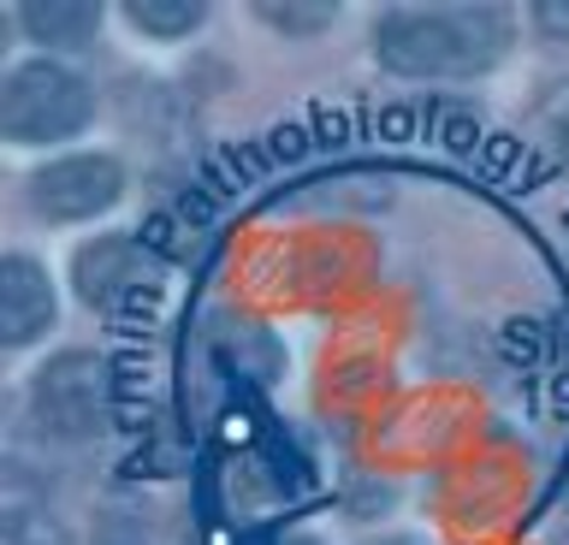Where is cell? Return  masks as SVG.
Segmentation results:
<instances>
[{"label": "cell", "instance_id": "8992f818", "mask_svg": "<svg viewBox=\"0 0 569 545\" xmlns=\"http://www.w3.org/2000/svg\"><path fill=\"white\" fill-rule=\"evenodd\" d=\"M48 326H53L48 273L36 268L30 255H7V268H0V339L12 350H24V344L42 339Z\"/></svg>", "mask_w": 569, "mask_h": 545}, {"label": "cell", "instance_id": "7c38bea8", "mask_svg": "<svg viewBox=\"0 0 569 545\" xmlns=\"http://www.w3.org/2000/svg\"><path fill=\"white\" fill-rule=\"evenodd\" d=\"M540 24L551 37H569V0H540Z\"/></svg>", "mask_w": 569, "mask_h": 545}, {"label": "cell", "instance_id": "8fae6325", "mask_svg": "<svg viewBox=\"0 0 569 545\" xmlns=\"http://www.w3.org/2000/svg\"><path fill=\"white\" fill-rule=\"evenodd\" d=\"M261 19L279 30H315L332 19V7H279V0H261Z\"/></svg>", "mask_w": 569, "mask_h": 545}, {"label": "cell", "instance_id": "277c9868", "mask_svg": "<svg viewBox=\"0 0 569 545\" xmlns=\"http://www.w3.org/2000/svg\"><path fill=\"white\" fill-rule=\"evenodd\" d=\"M124 190V172L113 154H71V161H53L48 172L30 179V208L42 220H89L101 208H113Z\"/></svg>", "mask_w": 569, "mask_h": 545}, {"label": "cell", "instance_id": "30bf717a", "mask_svg": "<svg viewBox=\"0 0 569 545\" xmlns=\"http://www.w3.org/2000/svg\"><path fill=\"white\" fill-rule=\"evenodd\" d=\"M533 131H540L546 143L569 161V83H558V90H551L540 108H533Z\"/></svg>", "mask_w": 569, "mask_h": 545}, {"label": "cell", "instance_id": "7a4b0ae2", "mask_svg": "<svg viewBox=\"0 0 569 545\" xmlns=\"http://www.w3.org/2000/svg\"><path fill=\"white\" fill-rule=\"evenodd\" d=\"M89 113H96L89 83L53 60L18 65L7 78V90H0V131H7V143H60V137L89 125Z\"/></svg>", "mask_w": 569, "mask_h": 545}, {"label": "cell", "instance_id": "3957f363", "mask_svg": "<svg viewBox=\"0 0 569 545\" xmlns=\"http://www.w3.org/2000/svg\"><path fill=\"white\" fill-rule=\"evenodd\" d=\"M30 410L53 438H96L107 421V367L89 350H66L60 362H48L36 374Z\"/></svg>", "mask_w": 569, "mask_h": 545}, {"label": "cell", "instance_id": "4fadbf2b", "mask_svg": "<svg viewBox=\"0 0 569 545\" xmlns=\"http://www.w3.org/2000/svg\"><path fill=\"white\" fill-rule=\"evenodd\" d=\"M563 545H569V539H563Z\"/></svg>", "mask_w": 569, "mask_h": 545}, {"label": "cell", "instance_id": "9c48e42d", "mask_svg": "<svg viewBox=\"0 0 569 545\" xmlns=\"http://www.w3.org/2000/svg\"><path fill=\"white\" fill-rule=\"evenodd\" d=\"M0 545H71V534L53 516H42V509L12 504L7 522H0Z\"/></svg>", "mask_w": 569, "mask_h": 545}, {"label": "cell", "instance_id": "5b68a950", "mask_svg": "<svg viewBox=\"0 0 569 545\" xmlns=\"http://www.w3.org/2000/svg\"><path fill=\"white\" fill-rule=\"evenodd\" d=\"M154 279H160V261L131 238H96L78 255V291H83V303H101V309L154 291Z\"/></svg>", "mask_w": 569, "mask_h": 545}, {"label": "cell", "instance_id": "52a82bcc", "mask_svg": "<svg viewBox=\"0 0 569 545\" xmlns=\"http://www.w3.org/2000/svg\"><path fill=\"white\" fill-rule=\"evenodd\" d=\"M24 30L48 48H78L101 30V7L96 0H30L24 7Z\"/></svg>", "mask_w": 569, "mask_h": 545}, {"label": "cell", "instance_id": "ba28073f", "mask_svg": "<svg viewBox=\"0 0 569 545\" xmlns=\"http://www.w3.org/2000/svg\"><path fill=\"white\" fill-rule=\"evenodd\" d=\"M131 24L154 37H184L202 24V0H131Z\"/></svg>", "mask_w": 569, "mask_h": 545}, {"label": "cell", "instance_id": "6da1fadb", "mask_svg": "<svg viewBox=\"0 0 569 545\" xmlns=\"http://www.w3.org/2000/svg\"><path fill=\"white\" fill-rule=\"evenodd\" d=\"M516 19L492 0H451V7H391L373 48L403 78H469L510 54Z\"/></svg>", "mask_w": 569, "mask_h": 545}]
</instances>
